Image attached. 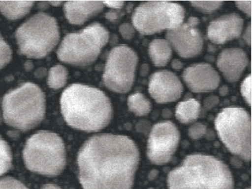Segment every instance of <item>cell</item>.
I'll use <instances>...</instances> for the list:
<instances>
[{
	"label": "cell",
	"instance_id": "cell-2",
	"mask_svg": "<svg viewBox=\"0 0 252 189\" xmlns=\"http://www.w3.org/2000/svg\"><path fill=\"white\" fill-rule=\"evenodd\" d=\"M61 106L66 123L87 133L104 129L112 119L109 98L99 89L85 84L69 86L61 95Z\"/></svg>",
	"mask_w": 252,
	"mask_h": 189
},
{
	"label": "cell",
	"instance_id": "cell-21",
	"mask_svg": "<svg viewBox=\"0 0 252 189\" xmlns=\"http://www.w3.org/2000/svg\"><path fill=\"white\" fill-rule=\"evenodd\" d=\"M128 109L136 116H146L152 109L150 101L140 93L131 94L127 99Z\"/></svg>",
	"mask_w": 252,
	"mask_h": 189
},
{
	"label": "cell",
	"instance_id": "cell-30",
	"mask_svg": "<svg viewBox=\"0 0 252 189\" xmlns=\"http://www.w3.org/2000/svg\"><path fill=\"white\" fill-rule=\"evenodd\" d=\"M235 4L240 10L247 14L249 17H252V1L251 0L249 1H236Z\"/></svg>",
	"mask_w": 252,
	"mask_h": 189
},
{
	"label": "cell",
	"instance_id": "cell-20",
	"mask_svg": "<svg viewBox=\"0 0 252 189\" xmlns=\"http://www.w3.org/2000/svg\"><path fill=\"white\" fill-rule=\"evenodd\" d=\"M200 104L197 100L189 99L176 106L175 116L179 122L189 124L200 116Z\"/></svg>",
	"mask_w": 252,
	"mask_h": 189
},
{
	"label": "cell",
	"instance_id": "cell-19",
	"mask_svg": "<svg viewBox=\"0 0 252 189\" xmlns=\"http://www.w3.org/2000/svg\"><path fill=\"white\" fill-rule=\"evenodd\" d=\"M34 1H0V12L10 20H17L30 12Z\"/></svg>",
	"mask_w": 252,
	"mask_h": 189
},
{
	"label": "cell",
	"instance_id": "cell-16",
	"mask_svg": "<svg viewBox=\"0 0 252 189\" xmlns=\"http://www.w3.org/2000/svg\"><path fill=\"white\" fill-rule=\"evenodd\" d=\"M249 64L246 52L239 48L225 49L219 55L217 67L227 81H238Z\"/></svg>",
	"mask_w": 252,
	"mask_h": 189
},
{
	"label": "cell",
	"instance_id": "cell-25",
	"mask_svg": "<svg viewBox=\"0 0 252 189\" xmlns=\"http://www.w3.org/2000/svg\"><path fill=\"white\" fill-rule=\"evenodd\" d=\"M12 59V51L0 34V69L5 67Z\"/></svg>",
	"mask_w": 252,
	"mask_h": 189
},
{
	"label": "cell",
	"instance_id": "cell-18",
	"mask_svg": "<svg viewBox=\"0 0 252 189\" xmlns=\"http://www.w3.org/2000/svg\"><path fill=\"white\" fill-rule=\"evenodd\" d=\"M172 47L164 39H155L150 44L149 55L156 66H165L172 57Z\"/></svg>",
	"mask_w": 252,
	"mask_h": 189
},
{
	"label": "cell",
	"instance_id": "cell-29",
	"mask_svg": "<svg viewBox=\"0 0 252 189\" xmlns=\"http://www.w3.org/2000/svg\"><path fill=\"white\" fill-rule=\"evenodd\" d=\"M120 33L124 38L130 40L134 36V29L129 23H125L120 27Z\"/></svg>",
	"mask_w": 252,
	"mask_h": 189
},
{
	"label": "cell",
	"instance_id": "cell-11",
	"mask_svg": "<svg viewBox=\"0 0 252 189\" xmlns=\"http://www.w3.org/2000/svg\"><path fill=\"white\" fill-rule=\"evenodd\" d=\"M180 141V133L170 121L153 126L147 146V156L153 163L162 165L172 159Z\"/></svg>",
	"mask_w": 252,
	"mask_h": 189
},
{
	"label": "cell",
	"instance_id": "cell-36",
	"mask_svg": "<svg viewBox=\"0 0 252 189\" xmlns=\"http://www.w3.org/2000/svg\"><path fill=\"white\" fill-rule=\"evenodd\" d=\"M40 189H61L59 186H56V185L53 184H47L45 186H43Z\"/></svg>",
	"mask_w": 252,
	"mask_h": 189
},
{
	"label": "cell",
	"instance_id": "cell-34",
	"mask_svg": "<svg viewBox=\"0 0 252 189\" xmlns=\"http://www.w3.org/2000/svg\"><path fill=\"white\" fill-rule=\"evenodd\" d=\"M107 19H109V20L111 21H115L117 19H118V14L116 13V12H108V14L106 15Z\"/></svg>",
	"mask_w": 252,
	"mask_h": 189
},
{
	"label": "cell",
	"instance_id": "cell-14",
	"mask_svg": "<svg viewBox=\"0 0 252 189\" xmlns=\"http://www.w3.org/2000/svg\"><path fill=\"white\" fill-rule=\"evenodd\" d=\"M184 81L191 91L205 93L213 91L219 87L220 77L212 65L198 63L187 68L184 72Z\"/></svg>",
	"mask_w": 252,
	"mask_h": 189
},
{
	"label": "cell",
	"instance_id": "cell-17",
	"mask_svg": "<svg viewBox=\"0 0 252 189\" xmlns=\"http://www.w3.org/2000/svg\"><path fill=\"white\" fill-rule=\"evenodd\" d=\"M102 1H67L64 12L72 25H83L104 9Z\"/></svg>",
	"mask_w": 252,
	"mask_h": 189
},
{
	"label": "cell",
	"instance_id": "cell-33",
	"mask_svg": "<svg viewBox=\"0 0 252 189\" xmlns=\"http://www.w3.org/2000/svg\"><path fill=\"white\" fill-rule=\"evenodd\" d=\"M218 98L217 97H210V98H207L205 101V105L207 108H209V106H210V104H213V106H216L217 104H218Z\"/></svg>",
	"mask_w": 252,
	"mask_h": 189
},
{
	"label": "cell",
	"instance_id": "cell-12",
	"mask_svg": "<svg viewBox=\"0 0 252 189\" xmlns=\"http://www.w3.org/2000/svg\"><path fill=\"white\" fill-rule=\"evenodd\" d=\"M199 19L189 18L186 23L167 32V41L182 58H193L201 53L204 40L197 28Z\"/></svg>",
	"mask_w": 252,
	"mask_h": 189
},
{
	"label": "cell",
	"instance_id": "cell-27",
	"mask_svg": "<svg viewBox=\"0 0 252 189\" xmlns=\"http://www.w3.org/2000/svg\"><path fill=\"white\" fill-rule=\"evenodd\" d=\"M251 88H252V76L249 75L241 85V93L243 96L244 99L246 100L249 106L252 105V96H251Z\"/></svg>",
	"mask_w": 252,
	"mask_h": 189
},
{
	"label": "cell",
	"instance_id": "cell-38",
	"mask_svg": "<svg viewBox=\"0 0 252 189\" xmlns=\"http://www.w3.org/2000/svg\"><path fill=\"white\" fill-rule=\"evenodd\" d=\"M2 122V118H1V113H0V122Z\"/></svg>",
	"mask_w": 252,
	"mask_h": 189
},
{
	"label": "cell",
	"instance_id": "cell-24",
	"mask_svg": "<svg viewBox=\"0 0 252 189\" xmlns=\"http://www.w3.org/2000/svg\"><path fill=\"white\" fill-rule=\"evenodd\" d=\"M190 3L194 8L204 12L211 13L220 8L223 2L222 1H190Z\"/></svg>",
	"mask_w": 252,
	"mask_h": 189
},
{
	"label": "cell",
	"instance_id": "cell-8",
	"mask_svg": "<svg viewBox=\"0 0 252 189\" xmlns=\"http://www.w3.org/2000/svg\"><path fill=\"white\" fill-rule=\"evenodd\" d=\"M215 126L222 143L232 154L246 161L252 159V118L242 108L222 109L215 119Z\"/></svg>",
	"mask_w": 252,
	"mask_h": 189
},
{
	"label": "cell",
	"instance_id": "cell-31",
	"mask_svg": "<svg viewBox=\"0 0 252 189\" xmlns=\"http://www.w3.org/2000/svg\"><path fill=\"white\" fill-rule=\"evenodd\" d=\"M103 4L111 9H121L125 5V1L122 0H105L102 1Z\"/></svg>",
	"mask_w": 252,
	"mask_h": 189
},
{
	"label": "cell",
	"instance_id": "cell-39",
	"mask_svg": "<svg viewBox=\"0 0 252 189\" xmlns=\"http://www.w3.org/2000/svg\"></svg>",
	"mask_w": 252,
	"mask_h": 189
},
{
	"label": "cell",
	"instance_id": "cell-4",
	"mask_svg": "<svg viewBox=\"0 0 252 189\" xmlns=\"http://www.w3.org/2000/svg\"><path fill=\"white\" fill-rule=\"evenodd\" d=\"M45 96L38 86L25 83L3 97L2 111L6 124L21 131L34 129L45 116Z\"/></svg>",
	"mask_w": 252,
	"mask_h": 189
},
{
	"label": "cell",
	"instance_id": "cell-28",
	"mask_svg": "<svg viewBox=\"0 0 252 189\" xmlns=\"http://www.w3.org/2000/svg\"><path fill=\"white\" fill-rule=\"evenodd\" d=\"M206 131V126L201 123H195L189 129V136L193 139H199L205 134Z\"/></svg>",
	"mask_w": 252,
	"mask_h": 189
},
{
	"label": "cell",
	"instance_id": "cell-9",
	"mask_svg": "<svg viewBox=\"0 0 252 189\" xmlns=\"http://www.w3.org/2000/svg\"><path fill=\"white\" fill-rule=\"evenodd\" d=\"M185 11L180 4L168 1H148L135 9L132 22L143 35L173 30L183 24Z\"/></svg>",
	"mask_w": 252,
	"mask_h": 189
},
{
	"label": "cell",
	"instance_id": "cell-3",
	"mask_svg": "<svg viewBox=\"0 0 252 189\" xmlns=\"http://www.w3.org/2000/svg\"><path fill=\"white\" fill-rule=\"evenodd\" d=\"M168 189H234L233 178L222 161L211 156H188L170 172Z\"/></svg>",
	"mask_w": 252,
	"mask_h": 189
},
{
	"label": "cell",
	"instance_id": "cell-5",
	"mask_svg": "<svg viewBox=\"0 0 252 189\" xmlns=\"http://www.w3.org/2000/svg\"><path fill=\"white\" fill-rule=\"evenodd\" d=\"M26 167L47 176L61 174L66 166V150L62 138L48 131H40L26 142L23 150Z\"/></svg>",
	"mask_w": 252,
	"mask_h": 189
},
{
	"label": "cell",
	"instance_id": "cell-7",
	"mask_svg": "<svg viewBox=\"0 0 252 189\" xmlns=\"http://www.w3.org/2000/svg\"><path fill=\"white\" fill-rule=\"evenodd\" d=\"M109 33L101 24H92L82 31L64 37L58 51L61 62L77 66L91 65L108 44Z\"/></svg>",
	"mask_w": 252,
	"mask_h": 189
},
{
	"label": "cell",
	"instance_id": "cell-15",
	"mask_svg": "<svg viewBox=\"0 0 252 189\" xmlns=\"http://www.w3.org/2000/svg\"><path fill=\"white\" fill-rule=\"evenodd\" d=\"M243 25V19L238 14L222 15L210 22L207 28V37L213 44H225L240 37Z\"/></svg>",
	"mask_w": 252,
	"mask_h": 189
},
{
	"label": "cell",
	"instance_id": "cell-1",
	"mask_svg": "<svg viewBox=\"0 0 252 189\" xmlns=\"http://www.w3.org/2000/svg\"><path fill=\"white\" fill-rule=\"evenodd\" d=\"M140 161L135 143L126 136H93L78 154L79 179L84 189H131Z\"/></svg>",
	"mask_w": 252,
	"mask_h": 189
},
{
	"label": "cell",
	"instance_id": "cell-37",
	"mask_svg": "<svg viewBox=\"0 0 252 189\" xmlns=\"http://www.w3.org/2000/svg\"><path fill=\"white\" fill-rule=\"evenodd\" d=\"M50 3L52 4L54 6H59L62 3L63 1H50Z\"/></svg>",
	"mask_w": 252,
	"mask_h": 189
},
{
	"label": "cell",
	"instance_id": "cell-26",
	"mask_svg": "<svg viewBox=\"0 0 252 189\" xmlns=\"http://www.w3.org/2000/svg\"><path fill=\"white\" fill-rule=\"evenodd\" d=\"M0 189H29L20 181L12 177L0 179Z\"/></svg>",
	"mask_w": 252,
	"mask_h": 189
},
{
	"label": "cell",
	"instance_id": "cell-23",
	"mask_svg": "<svg viewBox=\"0 0 252 189\" xmlns=\"http://www.w3.org/2000/svg\"><path fill=\"white\" fill-rule=\"evenodd\" d=\"M12 157L10 147L0 136V176L12 167Z\"/></svg>",
	"mask_w": 252,
	"mask_h": 189
},
{
	"label": "cell",
	"instance_id": "cell-10",
	"mask_svg": "<svg viewBox=\"0 0 252 189\" xmlns=\"http://www.w3.org/2000/svg\"><path fill=\"white\" fill-rule=\"evenodd\" d=\"M138 57L126 45L115 47L110 52L103 74L107 88L114 92L125 94L133 86Z\"/></svg>",
	"mask_w": 252,
	"mask_h": 189
},
{
	"label": "cell",
	"instance_id": "cell-13",
	"mask_svg": "<svg viewBox=\"0 0 252 189\" xmlns=\"http://www.w3.org/2000/svg\"><path fill=\"white\" fill-rule=\"evenodd\" d=\"M183 86L176 75L168 70L153 74L149 82V93L159 104L175 102L180 98Z\"/></svg>",
	"mask_w": 252,
	"mask_h": 189
},
{
	"label": "cell",
	"instance_id": "cell-22",
	"mask_svg": "<svg viewBox=\"0 0 252 189\" xmlns=\"http://www.w3.org/2000/svg\"><path fill=\"white\" fill-rule=\"evenodd\" d=\"M68 72L66 68L61 65H55L49 72L47 84L54 90L62 88L66 83Z\"/></svg>",
	"mask_w": 252,
	"mask_h": 189
},
{
	"label": "cell",
	"instance_id": "cell-6",
	"mask_svg": "<svg viewBox=\"0 0 252 189\" xmlns=\"http://www.w3.org/2000/svg\"><path fill=\"white\" fill-rule=\"evenodd\" d=\"M15 38L22 55L32 59H41L59 42L58 22L48 14H36L17 29Z\"/></svg>",
	"mask_w": 252,
	"mask_h": 189
},
{
	"label": "cell",
	"instance_id": "cell-35",
	"mask_svg": "<svg viewBox=\"0 0 252 189\" xmlns=\"http://www.w3.org/2000/svg\"><path fill=\"white\" fill-rule=\"evenodd\" d=\"M172 67L175 69H180L182 68V64L181 63L180 61L174 60L172 62Z\"/></svg>",
	"mask_w": 252,
	"mask_h": 189
},
{
	"label": "cell",
	"instance_id": "cell-32",
	"mask_svg": "<svg viewBox=\"0 0 252 189\" xmlns=\"http://www.w3.org/2000/svg\"><path fill=\"white\" fill-rule=\"evenodd\" d=\"M243 37L247 44L251 47L252 46V25L251 24L248 27L247 30L245 32Z\"/></svg>",
	"mask_w": 252,
	"mask_h": 189
}]
</instances>
